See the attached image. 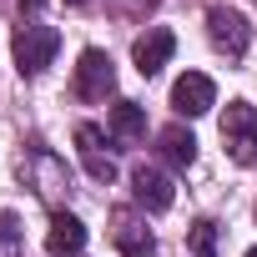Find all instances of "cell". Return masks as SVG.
Segmentation results:
<instances>
[{"label": "cell", "instance_id": "cell-3", "mask_svg": "<svg viewBox=\"0 0 257 257\" xmlns=\"http://www.w3.org/2000/svg\"><path fill=\"white\" fill-rule=\"evenodd\" d=\"M116 91V66H111V56L106 51H81V61H76V96L81 101H106Z\"/></svg>", "mask_w": 257, "mask_h": 257}, {"label": "cell", "instance_id": "cell-2", "mask_svg": "<svg viewBox=\"0 0 257 257\" xmlns=\"http://www.w3.org/2000/svg\"><path fill=\"white\" fill-rule=\"evenodd\" d=\"M222 142H227V157L237 167H252L257 162V111L247 101H232L227 116H222Z\"/></svg>", "mask_w": 257, "mask_h": 257}, {"label": "cell", "instance_id": "cell-5", "mask_svg": "<svg viewBox=\"0 0 257 257\" xmlns=\"http://www.w3.org/2000/svg\"><path fill=\"white\" fill-rule=\"evenodd\" d=\"M76 152H81V167L91 182H116V157L106 152V137L96 132V126H76Z\"/></svg>", "mask_w": 257, "mask_h": 257}, {"label": "cell", "instance_id": "cell-12", "mask_svg": "<svg viewBox=\"0 0 257 257\" xmlns=\"http://www.w3.org/2000/svg\"><path fill=\"white\" fill-rule=\"evenodd\" d=\"M157 142H162V157H167L172 167H192V162H197V137L187 132V126H167Z\"/></svg>", "mask_w": 257, "mask_h": 257}, {"label": "cell", "instance_id": "cell-8", "mask_svg": "<svg viewBox=\"0 0 257 257\" xmlns=\"http://www.w3.org/2000/svg\"><path fill=\"white\" fill-rule=\"evenodd\" d=\"M132 197H137V207H147V212H167V207L177 202V187H172L162 172L137 167V172H132Z\"/></svg>", "mask_w": 257, "mask_h": 257}, {"label": "cell", "instance_id": "cell-7", "mask_svg": "<svg viewBox=\"0 0 257 257\" xmlns=\"http://www.w3.org/2000/svg\"><path fill=\"white\" fill-rule=\"evenodd\" d=\"M172 51H177V36L157 26V31L137 36V46H132V61H137V71H142V76H157V71L172 61Z\"/></svg>", "mask_w": 257, "mask_h": 257}, {"label": "cell", "instance_id": "cell-10", "mask_svg": "<svg viewBox=\"0 0 257 257\" xmlns=\"http://www.w3.org/2000/svg\"><path fill=\"white\" fill-rule=\"evenodd\" d=\"M111 237H116V247H121L126 257H152V252H157L147 222H137L132 212H116V217H111Z\"/></svg>", "mask_w": 257, "mask_h": 257}, {"label": "cell", "instance_id": "cell-15", "mask_svg": "<svg viewBox=\"0 0 257 257\" xmlns=\"http://www.w3.org/2000/svg\"><path fill=\"white\" fill-rule=\"evenodd\" d=\"M66 6H86V0H66Z\"/></svg>", "mask_w": 257, "mask_h": 257}, {"label": "cell", "instance_id": "cell-1", "mask_svg": "<svg viewBox=\"0 0 257 257\" xmlns=\"http://www.w3.org/2000/svg\"><path fill=\"white\" fill-rule=\"evenodd\" d=\"M56 51H61L56 26H41V21L16 26V66H21V76H41L56 61Z\"/></svg>", "mask_w": 257, "mask_h": 257}, {"label": "cell", "instance_id": "cell-14", "mask_svg": "<svg viewBox=\"0 0 257 257\" xmlns=\"http://www.w3.org/2000/svg\"><path fill=\"white\" fill-rule=\"evenodd\" d=\"M0 257H21V222H16V212H0Z\"/></svg>", "mask_w": 257, "mask_h": 257}, {"label": "cell", "instance_id": "cell-13", "mask_svg": "<svg viewBox=\"0 0 257 257\" xmlns=\"http://www.w3.org/2000/svg\"><path fill=\"white\" fill-rule=\"evenodd\" d=\"M187 242H192V257H217V222H192V232H187Z\"/></svg>", "mask_w": 257, "mask_h": 257}, {"label": "cell", "instance_id": "cell-11", "mask_svg": "<svg viewBox=\"0 0 257 257\" xmlns=\"http://www.w3.org/2000/svg\"><path fill=\"white\" fill-rule=\"evenodd\" d=\"M111 137L126 142V147L147 142V111H142L137 101H116V106H111Z\"/></svg>", "mask_w": 257, "mask_h": 257}, {"label": "cell", "instance_id": "cell-9", "mask_svg": "<svg viewBox=\"0 0 257 257\" xmlns=\"http://www.w3.org/2000/svg\"><path fill=\"white\" fill-rule=\"evenodd\" d=\"M81 247H86V227H81V217L56 212V217H51V232H46V252H51V257H76Z\"/></svg>", "mask_w": 257, "mask_h": 257}, {"label": "cell", "instance_id": "cell-6", "mask_svg": "<svg viewBox=\"0 0 257 257\" xmlns=\"http://www.w3.org/2000/svg\"><path fill=\"white\" fill-rule=\"evenodd\" d=\"M172 106H177L182 116H207V111L217 106V86H212V76L187 71V76L172 86Z\"/></svg>", "mask_w": 257, "mask_h": 257}, {"label": "cell", "instance_id": "cell-16", "mask_svg": "<svg viewBox=\"0 0 257 257\" xmlns=\"http://www.w3.org/2000/svg\"><path fill=\"white\" fill-rule=\"evenodd\" d=\"M247 257H257V247H252V252H247Z\"/></svg>", "mask_w": 257, "mask_h": 257}, {"label": "cell", "instance_id": "cell-4", "mask_svg": "<svg viewBox=\"0 0 257 257\" xmlns=\"http://www.w3.org/2000/svg\"><path fill=\"white\" fill-rule=\"evenodd\" d=\"M207 36H212V46H217V51H227V56L237 61V56H247L252 26H247L237 11H227V6H212V11H207Z\"/></svg>", "mask_w": 257, "mask_h": 257}]
</instances>
